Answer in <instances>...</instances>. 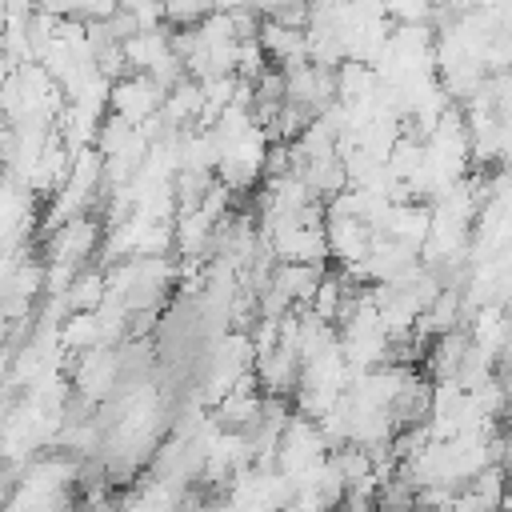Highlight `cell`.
Segmentation results:
<instances>
[{
  "mask_svg": "<svg viewBox=\"0 0 512 512\" xmlns=\"http://www.w3.org/2000/svg\"><path fill=\"white\" fill-rule=\"evenodd\" d=\"M64 304L72 312H100V304H104V276H96V272L72 276V284L64 292Z\"/></svg>",
  "mask_w": 512,
  "mask_h": 512,
  "instance_id": "cell-1",
  "label": "cell"
},
{
  "mask_svg": "<svg viewBox=\"0 0 512 512\" xmlns=\"http://www.w3.org/2000/svg\"><path fill=\"white\" fill-rule=\"evenodd\" d=\"M60 340H64V348H72V352L92 348V344L100 340V320H96V312H76V316L60 328Z\"/></svg>",
  "mask_w": 512,
  "mask_h": 512,
  "instance_id": "cell-2",
  "label": "cell"
},
{
  "mask_svg": "<svg viewBox=\"0 0 512 512\" xmlns=\"http://www.w3.org/2000/svg\"><path fill=\"white\" fill-rule=\"evenodd\" d=\"M268 20H276L280 28H296V32H304L308 20H312V8H308V0H284Z\"/></svg>",
  "mask_w": 512,
  "mask_h": 512,
  "instance_id": "cell-3",
  "label": "cell"
},
{
  "mask_svg": "<svg viewBox=\"0 0 512 512\" xmlns=\"http://www.w3.org/2000/svg\"><path fill=\"white\" fill-rule=\"evenodd\" d=\"M228 24H232V40H256V32H260V16L248 4L228 8Z\"/></svg>",
  "mask_w": 512,
  "mask_h": 512,
  "instance_id": "cell-4",
  "label": "cell"
},
{
  "mask_svg": "<svg viewBox=\"0 0 512 512\" xmlns=\"http://www.w3.org/2000/svg\"><path fill=\"white\" fill-rule=\"evenodd\" d=\"M244 4H248V8H252V12L260 16V20H264V16H272V12H276V8L284 4V0H244Z\"/></svg>",
  "mask_w": 512,
  "mask_h": 512,
  "instance_id": "cell-5",
  "label": "cell"
}]
</instances>
